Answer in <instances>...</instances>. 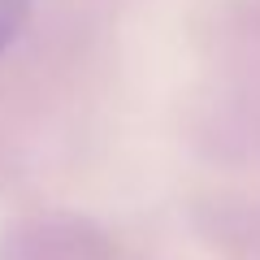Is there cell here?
I'll return each mask as SVG.
<instances>
[{"label":"cell","mask_w":260,"mask_h":260,"mask_svg":"<svg viewBox=\"0 0 260 260\" xmlns=\"http://www.w3.org/2000/svg\"><path fill=\"white\" fill-rule=\"evenodd\" d=\"M30 18V0H0V56L9 52V44L22 35Z\"/></svg>","instance_id":"1"}]
</instances>
